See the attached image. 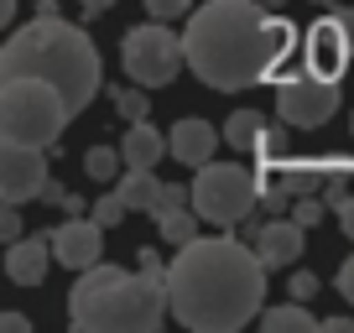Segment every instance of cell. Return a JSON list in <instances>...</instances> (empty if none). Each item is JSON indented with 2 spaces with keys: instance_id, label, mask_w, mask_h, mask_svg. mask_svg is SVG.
I'll return each instance as SVG.
<instances>
[{
  "instance_id": "1",
  "label": "cell",
  "mask_w": 354,
  "mask_h": 333,
  "mask_svg": "<svg viewBox=\"0 0 354 333\" xmlns=\"http://www.w3.org/2000/svg\"><path fill=\"white\" fill-rule=\"evenodd\" d=\"M266 260L255 245L234 240L230 229L209 240L177 245L167 266V297L172 318L193 333H234L266 312Z\"/></svg>"
},
{
  "instance_id": "2",
  "label": "cell",
  "mask_w": 354,
  "mask_h": 333,
  "mask_svg": "<svg viewBox=\"0 0 354 333\" xmlns=\"http://www.w3.org/2000/svg\"><path fill=\"white\" fill-rule=\"evenodd\" d=\"M183 47H188V68L198 84L219 94L250 89L261 78L277 73V32H271V11L261 0H209L188 16L183 26Z\"/></svg>"
},
{
  "instance_id": "3",
  "label": "cell",
  "mask_w": 354,
  "mask_h": 333,
  "mask_svg": "<svg viewBox=\"0 0 354 333\" xmlns=\"http://www.w3.org/2000/svg\"><path fill=\"white\" fill-rule=\"evenodd\" d=\"M0 78H47L63 89L73 115H84L104 84L94 37L63 16H32L26 26H16L0 47Z\"/></svg>"
},
{
  "instance_id": "4",
  "label": "cell",
  "mask_w": 354,
  "mask_h": 333,
  "mask_svg": "<svg viewBox=\"0 0 354 333\" xmlns=\"http://www.w3.org/2000/svg\"><path fill=\"white\" fill-rule=\"evenodd\" d=\"M172 312L162 276H146L141 266H88L78 271L73 292H68V323L73 333H156Z\"/></svg>"
},
{
  "instance_id": "5",
  "label": "cell",
  "mask_w": 354,
  "mask_h": 333,
  "mask_svg": "<svg viewBox=\"0 0 354 333\" xmlns=\"http://www.w3.org/2000/svg\"><path fill=\"white\" fill-rule=\"evenodd\" d=\"M73 120V104L47 78H6L0 84V141L47 146L53 151L63 125Z\"/></svg>"
},
{
  "instance_id": "6",
  "label": "cell",
  "mask_w": 354,
  "mask_h": 333,
  "mask_svg": "<svg viewBox=\"0 0 354 333\" xmlns=\"http://www.w3.org/2000/svg\"><path fill=\"white\" fill-rule=\"evenodd\" d=\"M193 209L214 224V229H234L261 209V178L230 162H203L193 178Z\"/></svg>"
},
{
  "instance_id": "7",
  "label": "cell",
  "mask_w": 354,
  "mask_h": 333,
  "mask_svg": "<svg viewBox=\"0 0 354 333\" xmlns=\"http://www.w3.org/2000/svg\"><path fill=\"white\" fill-rule=\"evenodd\" d=\"M120 63H125V78H136L146 89H162V84L177 78V68L188 63V47L172 32V21H156L151 16L146 26L120 37Z\"/></svg>"
},
{
  "instance_id": "8",
  "label": "cell",
  "mask_w": 354,
  "mask_h": 333,
  "mask_svg": "<svg viewBox=\"0 0 354 333\" xmlns=\"http://www.w3.org/2000/svg\"><path fill=\"white\" fill-rule=\"evenodd\" d=\"M339 110V84L333 78H313L308 68H281L277 73V115L292 131H318Z\"/></svg>"
},
{
  "instance_id": "9",
  "label": "cell",
  "mask_w": 354,
  "mask_h": 333,
  "mask_svg": "<svg viewBox=\"0 0 354 333\" xmlns=\"http://www.w3.org/2000/svg\"><path fill=\"white\" fill-rule=\"evenodd\" d=\"M349 63H354V32L349 26H344L339 16L313 21L308 37H302V68H308L313 78H333V84H339Z\"/></svg>"
},
{
  "instance_id": "10",
  "label": "cell",
  "mask_w": 354,
  "mask_h": 333,
  "mask_svg": "<svg viewBox=\"0 0 354 333\" xmlns=\"http://www.w3.org/2000/svg\"><path fill=\"white\" fill-rule=\"evenodd\" d=\"M47 146H21V141H0V198L26 203L42 198L47 188Z\"/></svg>"
},
{
  "instance_id": "11",
  "label": "cell",
  "mask_w": 354,
  "mask_h": 333,
  "mask_svg": "<svg viewBox=\"0 0 354 333\" xmlns=\"http://www.w3.org/2000/svg\"><path fill=\"white\" fill-rule=\"evenodd\" d=\"M53 256H57V266H68V271H88V266H100V256H104V224L94 219V213H68L63 224L53 229Z\"/></svg>"
},
{
  "instance_id": "12",
  "label": "cell",
  "mask_w": 354,
  "mask_h": 333,
  "mask_svg": "<svg viewBox=\"0 0 354 333\" xmlns=\"http://www.w3.org/2000/svg\"><path fill=\"white\" fill-rule=\"evenodd\" d=\"M53 234H21V240L6 245V276L16 287H42L47 266H53Z\"/></svg>"
},
{
  "instance_id": "13",
  "label": "cell",
  "mask_w": 354,
  "mask_h": 333,
  "mask_svg": "<svg viewBox=\"0 0 354 333\" xmlns=\"http://www.w3.org/2000/svg\"><path fill=\"white\" fill-rule=\"evenodd\" d=\"M302 224L297 219H266V224H255L250 229V245L261 250V260L271 271H281V266H292V260L302 256Z\"/></svg>"
},
{
  "instance_id": "14",
  "label": "cell",
  "mask_w": 354,
  "mask_h": 333,
  "mask_svg": "<svg viewBox=\"0 0 354 333\" xmlns=\"http://www.w3.org/2000/svg\"><path fill=\"white\" fill-rule=\"evenodd\" d=\"M214 146H219V135H214L209 120H177V125H172V156H177L183 166L214 162Z\"/></svg>"
},
{
  "instance_id": "15",
  "label": "cell",
  "mask_w": 354,
  "mask_h": 333,
  "mask_svg": "<svg viewBox=\"0 0 354 333\" xmlns=\"http://www.w3.org/2000/svg\"><path fill=\"white\" fill-rule=\"evenodd\" d=\"M120 151H125V166H156L167 151H172V135H162L156 125H146V120H131Z\"/></svg>"
},
{
  "instance_id": "16",
  "label": "cell",
  "mask_w": 354,
  "mask_h": 333,
  "mask_svg": "<svg viewBox=\"0 0 354 333\" xmlns=\"http://www.w3.org/2000/svg\"><path fill=\"white\" fill-rule=\"evenodd\" d=\"M115 188H120V198L131 203V209L156 213V203H162V188H167V182H156L151 166H125V178L115 182Z\"/></svg>"
},
{
  "instance_id": "17",
  "label": "cell",
  "mask_w": 354,
  "mask_h": 333,
  "mask_svg": "<svg viewBox=\"0 0 354 333\" xmlns=\"http://www.w3.org/2000/svg\"><path fill=\"white\" fill-rule=\"evenodd\" d=\"M261 328L266 333H313V328H323V323L308 312V302L292 297V302H281V307H266L261 312Z\"/></svg>"
},
{
  "instance_id": "18",
  "label": "cell",
  "mask_w": 354,
  "mask_h": 333,
  "mask_svg": "<svg viewBox=\"0 0 354 333\" xmlns=\"http://www.w3.org/2000/svg\"><path fill=\"white\" fill-rule=\"evenodd\" d=\"M151 219H156V229H162L167 245H188V240H198L203 213L193 209V203H177V209H162V213H151Z\"/></svg>"
},
{
  "instance_id": "19",
  "label": "cell",
  "mask_w": 354,
  "mask_h": 333,
  "mask_svg": "<svg viewBox=\"0 0 354 333\" xmlns=\"http://www.w3.org/2000/svg\"><path fill=\"white\" fill-rule=\"evenodd\" d=\"M281 151H287V131L261 125V135H255V178H261V182H271V172L287 166V162H281Z\"/></svg>"
},
{
  "instance_id": "20",
  "label": "cell",
  "mask_w": 354,
  "mask_h": 333,
  "mask_svg": "<svg viewBox=\"0 0 354 333\" xmlns=\"http://www.w3.org/2000/svg\"><path fill=\"white\" fill-rule=\"evenodd\" d=\"M115 99V115H120V120H146V115H151V89H146V84H120V89L110 94Z\"/></svg>"
},
{
  "instance_id": "21",
  "label": "cell",
  "mask_w": 354,
  "mask_h": 333,
  "mask_svg": "<svg viewBox=\"0 0 354 333\" xmlns=\"http://www.w3.org/2000/svg\"><path fill=\"white\" fill-rule=\"evenodd\" d=\"M261 115L255 110H234L230 120H224V141L234 146V151H255V135H261Z\"/></svg>"
},
{
  "instance_id": "22",
  "label": "cell",
  "mask_w": 354,
  "mask_h": 333,
  "mask_svg": "<svg viewBox=\"0 0 354 333\" xmlns=\"http://www.w3.org/2000/svg\"><path fill=\"white\" fill-rule=\"evenodd\" d=\"M84 172L94 182H115L125 172V151H115V146H94V151L84 156Z\"/></svg>"
},
{
  "instance_id": "23",
  "label": "cell",
  "mask_w": 354,
  "mask_h": 333,
  "mask_svg": "<svg viewBox=\"0 0 354 333\" xmlns=\"http://www.w3.org/2000/svg\"><path fill=\"white\" fill-rule=\"evenodd\" d=\"M277 182L292 193V198H302V193H318L328 178H323V172H313V166H281V178H277Z\"/></svg>"
},
{
  "instance_id": "24",
  "label": "cell",
  "mask_w": 354,
  "mask_h": 333,
  "mask_svg": "<svg viewBox=\"0 0 354 333\" xmlns=\"http://www.w3.org/2000/svg\"><path fill=\"white\" fill-rule=\"evenodd\" d=\"M88 209H94V219H100L104 229H110V224H120L125 213H131V203H125V198H120V188H115V193H104L100 203H88Z\"/></svg>"
},
{
  "instance_id": "25",
  "label": "cell",
  "mask_w": 354,
  "mask_h": 333,
  "mask_svg": "<svg viewBox=\"0 0 354 333\" xmlns=\"http://www.w3.org/2000/svg\"><path fill=\"white\" fill-rule=\"evenodd\" d=\"M323 209H328V198H318V193H302V198L292 203V219H297L302 229H313V224H323Z\"/></svg>"
},
{
  "instance_id": "26",
  "label": "cell",
  "mask_w": 354,
  "mask_h": 333,
  "mask_svg": "<svg viewBox=\"0 0 354 333\" xmlns=\"http://www.w3.org/2000/svg\"><path fill=\"white\" fill-rule=\"evenodd\" d=\"M146 16H156V21H183V16H193V0H146Z\"/></svg>"
},
{
  "instance_id": "27",
  "label": "cell",
  "mask_w": 354,
  "mask_h": 333,
  "mask_svg": "<svg viewBox=\"0 0 354 333\" xmlns=\"http://www.w3.org/2000/svg\"><path fill=\"white\" fill-rule=\"evenodd\" d=\"M0 240L6 245L21 240V203H6V209H0Z\"/></svg>"
},
{
  "instance_id": "28",
  "label": "cell",
  "mask_w": 354,
  "mask_h": 333,
  "mask_svg": "<svg viewBox=\"0 0 354 333\" xmlns=\"http://www.w3.org/2000/svg\"><path fill=\"white\" fill-rule=\"evenodd\" d=\"M287 292H292V297H297V302H313V297H318V276H313V271H297Z\"/></svg>"
},
{
  "instance_id": "29",
  "label": "cell",
  "mask_w": 354,
  "mask_h": 333,
  "mask_svg": "<svg viewBox=\"0 0 354 333\" xmlns=\"http://www.w3.org/2000/svg\"><path fill=\"white\" fill-rule=\"evenodd\" d=\"M323 198H328V209H339V203L349 198V182H344L339 172H328V182H323Z\"/></svg>"
},
{
  "instance_id": "30",
  "label": "cell",
  "mask_w": 354,
  "mask_h": 333,
  "mask_svg": "<svg viewBox=\"0 0 354 333\" xmlns=\"http://www.w3.org/2000/svg\"><path fill=\"white\" fill-rule=\"evenodd\" d=\"M0 333H32V318L26 312H0Z\"/></svg>"
},
{
  "instance_id": "31",
  "label": "cell",
  "mask_w": 354,
  "mask_h": 333,
  "mask_svg": "<svg viewBox=\"0 0 354 333\" xmlns=\"http://www.w3.org/2000/svg\"><path fill=\"white\" fill-rule=\"evenodd\" d=\"M339 292H344V302L354 307V256H349V260L339 266Z\"/></svg>"
},
{
  "instance_id": "32",
  "label": "cell",
  "mask_w": 354,
  "mask_h": 333,
  "mask_svg": "<svg viewBox=\"0 0 354 333\" xmlns=\"http://www.w3.org/2000/svg\"><path fill=\"white\" fill-rule=\"evenodd\" d=\"M141 271H146V276H162V281H167V266H162V250H141Z\"/></svg>"
},
{
  "instance_id": "33",
  "label": "cell",
  "mask_w": 354,
  "mask_h": 333,
  "mask_svg": "<svg viewBox=\"0 0 354 333\" xmlns=\"http://www.w3.org/2000/svg\"><path fill=\"white\" fill-rule=\"evenodd\" d=\"M339 229H344V234L354 240V193H349V198L339 203Z\"/></svg>"
},
{
  "instance_id": "34",
  "label": "cell",
  "mask_w": 354,
  "mask_h": 333,
  "mask_svg": "<svg viewBox=\"0 0 354 333\" xmlns=\"http://www.w3.org/2000/svg\"><path fill=\"white\" fill-rule=\"evenodd\" d=\"M323 333H354V318H323Z\"/></svg>"
},
{
  "instance_id": "35",
  "label": "cell",
  "mask_w": 354,
  "mask_h": 333,
  "mask_svg": "<svg viewBox=\"0 0 354 333\" xmlns=\"http://www.w3.org/2000/svg\"><path fill=\"white\" fill-rule=\"evenodd\" d=\"M78 6H84V16H104L115 6V0H78Z\"/></svg>"
},
{
  "instance_id": "36",
  "label": "cell",
  "mask_w": 354,
  "mask_h": 333,
  "mask_svg": "<svg viewBox=\"0 0 354 333\" xmlns=\"http://www.w3.org/2000/svg\"><path fill=\"white\" fill-rule=\"evenodd\" d=\"M11 16H16V0H0V26H11Z\"/></svg>"
},
{
  "instance_id": "37",
  "label": "cell",
  "mask_w": 354,
  "mask_h": 333,
  "mask_svg": "<svg viewBox=\"0 0 354 333\" xmlns=\"http://www.w3.org/2000/svg\"><path fill=\"white\" fill-rule=\"evenodd\" d=\"M37 16H63V11H57V0H37Z\"/></svg>"
},
{
  "instance_id": "38",
  "label": "cell",
  "mask_w": 354,
  "mask_h": 333,
  "mask_svg": "<svg viewBox=\"0 0 354 333\" xmlns=\"http://www.w3.org/2000/svg\"><path fill=\"white\" fill-rule=\"evenodd\" d=\"M261 6H266V11H281V6H287V0H261Z\"/></svg>"
},
{
  "instance_id": "39",
  "label": "cell",
  "mask_w": 354,
  "mask_h": 333,
  "mask_svg": "<svg viewBox=\"0 0 354 333\" xmlns=\"http://www.w3.org/2000/svg\"><path fill=\"white\" fill-rule=\"evenodd\" d=\"M313 6H333V0H313Z\"/></svg>"
},
{
  "instance_id": "40",
  "label": "cell",
  "mask_w": 354,
  "mask_h": 333,
  "mask_svg": "<svg viewBox=\"0 0 354 333\" xmlns=\"http://www.w3.org/2000/svg\"><path fill=\"white\" fill-rule=\"evenodd\" d=\"M349 135H354V120H349Z\"/></svg>"
}]
</instances>
